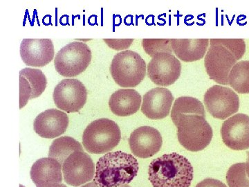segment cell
<instances>
[{
	"label": "cell",
	"mask_w": 249,
	"mask_h": 187,
	"mask_svg": "<svg viewBox=\"0 0 249 187\" xmlns=\"http://www.w3.org/2000/svg\"><path fill=\"white\" fill-rule=\"evenodd\" d=\"M205 57V67L209 78L219 84L229 85L228 78L232 67L246 51L242 39H211Z\"/></svg>",
	"instance_id": "1"
},
{
	"label": "cell",
	"mask_w": 249,
	"mask_h": 187,
	"mask_svg": "<svg viewBox=\"0 0 249 187\" xmlns=\"http://www.w3.org/2000/svg\"><path fill=\"white\" fill-rule=\"evenodd\" d=\"M148 175L153 187H190L193 167L186 157L173 152L152 161Z\"/></svg>",
	"instance_id": "2"
},
{
	"label": "cell",
	"mask_w": 249,
	"mask_h": 187,
	"mask_svg": "<svg viewBox=\"0 0 249 187\" xmlns=\"http://www.w3.org/2000/svg\"><path fill=\"white\" fill-rule=\"evenodd\" d=\"M135 157L122 151L109 152L96 164L94 183L99 187H119L130 183L138 173Z\"/></svg>",
	"instance_id": "3"
},
{
	"label": "cell",
	"mask_w": 249,
	"mask_h": 187,
	"mask_svg": "<svg viewBox=\"0 0 249 187\" xmlns=\"http://www.w3.org/2000/svg\"><path fill=\"white\" fill-rule=\"evenodd\" d=\"M173 123L178 128V142L190 151L204 150L212 140L213 129L204 116L183 115Z\"/></svg>",
	"instance_id": "4"
},
{
	"label": "cell",
	"mask_w": 249,
	"mask_h": 187,
	"mask_svg": "<svg viewBox=\"0 0 249 187\" xmlns=\"http://www.w3.org/2000/svg\"><path fill=\"white\" fill-rule=\"evenodd\" d=\"M121 139L119 126L109 119L93 121L85 130L83 144L90 153L103 154L117 147Z\"/></svg>",
	"instance_id": "5"
},
{
	"label": "cell",
	"mask_w": 249,
	"mask_h": 187,
	"mask_svg": "<svg viewBox=\"0 0 249 187\" xmlns=\"http://www.w3.org/2000/svg\"><path fill=\"white\" fill-rule=\"evenodd\" d=\"M110 73L116 84L122 88H134L145 78L146 64L137 52L124 51L113 58Z\"/></svg>",
	"instance_id": "6"
},
{
	"label": "cell",
	"mask_w": 249,
	"mask_h": 187,
	"mask_svg": "<svg viewBox=\"0 0 249 187\" xmlns=\"http://www.w3.org/2000/svg\"><path fill=\"white\" fill-rule=\"evenodd\" d=\"M91 59L89 47L84 42H73L57 53L54 60L55 70L62 76H78L88 68Z\"/></svg>",
	"instance_id": "7"
},
{
	"label": "cell",
	"mask_w": 249,
	"mask_h": 187,
	"mask_svg": "<svg viewBox=\"0 0 249 187\" xmlns=\"http://www.w3.org/2000/svg\"><path fill=\"white\" fill-rule=\"evenodd\" d=\"M206 110L215 119H224L235 114L240 108V98L231 88L213 85L204 95Z\"/></svg>",
	"instance_id": "8"
},
{
	"label": "cell",
	"mask_w": 249,
	"mask_h": 187,
	"mask_svg": "<svg viewBox=\"0 0 249 187\" xmlns=\"http://www.w3.org/2000/svg\"><path fill=\"white\" fill-rule=\"evenodd\" d=\"M53 98L59 109L68 113L76 112L85 106L88 91L80 80L67 78L61 80L55 86Z\"/></svg>",
	"instance_id": "9"
},
{
	"label": "cell",
	"mask_w": 249,
	"mask_h": 187,
	"mask_svg": "<svg viewBox=\"0 0 249 187\" xmlns=\"http://www.w3.org/2000/svg\"><path fill=\"white\" fill-rule=\"evenodd\" d=\"M181 62L173 54L160 52L152 57L147 65V76L155 84L169 86L181 75Z\"/></svg>",
	"instance_id": "10"
},
{
	"label": "cell",
	"mask_w": 249,
	"mask_h": 187,
	"mask_svg": "<svg viewBox=\"0 0 249 187\" xmlns=\"http://www.w3.org/2000/svg\"><path fill=\"white\" fill-rule=\"evenodd\" d=\"M93 160L84 151H75L67 157L62 165L65 181L69 185L78 187L91 181L94 177Z\"/></svg>",
	"instance_id": "11"
},
{
	"label": "cell",
	"mask_w": 249,
	"mask_h": 187,
	"mask_svg": "<svg viewBox=\"0 0 249 187\" xmlns=\"http://www.w3.org/2000/svg\"><path fill=\"white\" fill-rule=\"evenodd\" d=\"M222 138L225 145L235 150L249 149V116L238 113L223 123Z\"/></svg>",
	"instance_id": "12"
},
{
	"label": "cell",
	"mask_w": 249,
	"mask_h": 187,
	"mask_svg": "<svg viewBox=\"0 0 249 187\" xmlns=\"http://www.w3.org/2000/svg\"><path fill=\"white\" fill-rule=\"evenodd\" d=\"M161 134L150 126H142L136 129L129 138V147L134 155L139 158H149L161 149Z\"/></svg>",
	"instance_id": "13"
},
{
	"label": "cell",
	"mask_w": 249,
	"mask_h": 187,
	"mask_svg": "<svg viewBox=\"0 0 249 187\" xmlns=\"http://www.w3.org/2000/svg\"><path fill=\"white\" fill-rule=\"evenodd\" d=\"M20 55L23 62L29 66H45L53 58V42L50 39H24Z\"/></svg>",
	"instance_id": "14"
},
{
	"label": "cell",
	"mask_w": 249,
	"mask_h": 187,
	"mask_svg": "<svg viewBox=\"0 0 249 187\" xmlns=\"http://www.w3.org/2000/svg\"><path fill=\"white\" fill-rule=\"evenodd\" d=\"M142 111L154 120L164 119L169 114L174 101L173 94L164 88H155L144 95Z\"/></svg>",
	"instance_id": "15"
},
{
	"label": "cell",
	"mask_w": 249,
	"mask_h": 187,
	"mask_svg": "<svg viewBox=\"0 0 249 187\" xmlns=\"http://www.w3.org/2000/svg\"><path fill=\"white\" fill-rule=\"evenodd\" d=\"M69 126L66 113L58 110H47L40 113L34 121V131L41 137L53 139L65 133Z\"/></svg>",
	"instance_id": "16"
},
{
	"label": "cell",
	"mask_w": 249,
	"mask_h": 187,
	"mask_svg": "<svg viewBox=\"0 0 249 187\" xmlns=\"http://www.w3.org/2000/svg\"><path fill=\"white\" fill-rule=\"evenodd\" d=\"M47 80L38 69L24 68L19 72V108L28 101L40 96L47 88Z\"/></svg>",
	"instance_id": "17"
},
{
	"label": "cell",
	"mask_w": 249,
	"mask_h": 187,
	"mask_svg": "<svg viewBox=\"0 0 249 187\" xmlns=\"http://www.w3.org/2000/svg\"><path fill=\"white\" fill-rule=\"evenodd\" d=\"M62 165L47 157L36 161L31 167V178L36 187H48L62 181Z\"/></svg>",
	"instance_id": "18"
},
{
	"label": "cell",
	"mask_w": 249,
	"mask_h": 187,
	"mask_svg": "<svg viewBox=\"0 0 249 187\" xmlns=\"http://www.w3.org/2000/svg\"><path fill=\"white\" fill-rule=\"evenodd\" d=\"M142 104V96L132 89L118 90L111 95L109 108L114 114L120 116L132 115L138 112Z\"/></svg>",
	"instance_id": "19"
},
{
	"label": "cell",
	"mask_w": 249,
	"mask_h": 187,
	"mask_svg": "<svg viewBox=\"0 0 249 187\" xmlns=\"http://www.w3.org/2000/svg\"><path fill=\"white\" fill-rule=\"evenodd\" d=\"M209 45L208 39H173L172 49L184 62H194L204 56Z\"/></svg>",
	"instance_id": "20"
},
{
	"label": "cell",
	"mask_w": 249,
	"mask_h": 187,
	"mask_svg": "<svg viewBox=\"0 0 249 187\" xmlns=\"http://www.w3.org/2000/svg\"><path fill=\"white\" fill-rule=\"evenodd\" d=\"M75 151H84L78 141L70 137H62L55 139L49 149V157L58 161L63 165L67 157Z\"/></svg>",
	"instance_id": "21"
},
{
	"label": "cell",
	"mask_w": 249,
	"mask_h": 187,
	"mask_svg": "<svg viewBox=\"0 0 249 187\" xmlns=\"http://www.w3.org/2000/svg\"><path fill=\"white\" fill-rule=\"evenodd\" d=\"M197 114L206 117L204 105L199 100L191 96H181L174 103L171 118L175 122L179 116Z\"/></svg>",
	"instance_id": "22"
},
{
	"label": "cell",
	"mask_w": 249,
	"mask_h": 187,
	"mask_svg": "<svg viewBox=\"0 0 249 187\" xmlns=\"http://www.w3.org/2000/svg\"><path fill=\"white\" fill-rule=\"evenodd\" d=\"M229 85L240 94H249V61L237 62L228 78Z\"/></svg>",
	"instance_id": "23"
},
{
	"label": "cell",
	"mask_w": 249,
	"mask_h": 187,
	"mask_svg": "<svg viewBox=\"0 0 249 187\" xmlns=\"http://www.w3.org/2000/svg\"><path fill=\"white\" fill-rule=\"evenodd\" d=\"M246 163H237L228 170L227 180L229 187H249Z\"/></svg>",
	"instance_id": "24"
},
{
	"label": "cell",
	"mask_w": 249,
	"mask_h": 187,
	"mask_svg": "<svg viewBox=\"0 0 249 187\" xmlns=\"http://www.w3.org/2000/svg\"><path fill=\"white\" fill-rule=\"evenodd\" d=\"M142 44L145 52L151 57L160 52L173 54L171 39H143Z\"/></svg>",
	"instance_id": "25"
},
{
	"label": "cell",
	"mask_w": 249,
	"mask_h": 187,
	"mask_svg": "<svg viewBox=\"0 0 249 187\" xmlns=\"http://www.w3.org/2000/svg\"><path fill=\"white\" fill-rule=\"evenodd\" d=\"M196 187H227L225 184L216 179L206 178L197 184Z\"/></svg>",
	"instance_id": "26"
},
{
	"label": "cell",
	"mask_w": 249,
	"mask_h": 187,
	"mask_svg": "<svg viewBox=\"0 0 249 187\" xmlns=\"http://www.w3.org/2000/svg\"><path fill=\"white\" fill-rule=\"evenodd\" d=\"M247 163H246V165H247V167H246V168H247V176H248V178H249V151L247 152Z\"/></svg>",
	"instance_id": "27"
},
{
	"label": "cell",
	"mask_w": 249,
	"mask_h": 187,
	"mask_svg": "<svg viewBox=\"0 0 249 187\" xmlns=\"http://www.w3.org/2000/svg\"><path fill=\"white\" fill-rule=\"evenodd\" d=\"M80 187H99L97 185H96L95 183H89L88 184H87V185H83V186Z\"/></svg>",
	"instance_id": "28"
},
{
	"label": "cell",
	"mask_w": 249,
	"mask_h": 187,
	"mask_svg": "<svg viewBox=\"0 0 249 187\" xmlns=\"http://www.w3.org/2000/svg\"><path fill=\"white\" fill-rule=\"evenodd\" d=\"M48 187H67L63 184H56V185H52V186H49Z\"/></svg>",
	"instance_id": "29"
},
{
	"label": "cell",
	"mask_w": 249,
	"mask_h": 187,
	"mask_svg": "<svg viewBox=\"0 0 249 187\" xmlns=\"http://www.w3.org/2000/svg\"><path fill=\"white\" fill-rule=\"evenodd\" d=\"M119 187H129V185H121V186Z\"/></svg>",
	"instance_id": "30"
}]
</instances>
